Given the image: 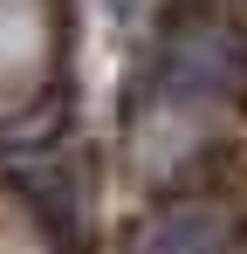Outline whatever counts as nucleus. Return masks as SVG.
I'll use <instances>...</instances> for the list:
<instances>
[{
  "label": "nucleus",
  "instance_id": "obj_2",
  "mask_svg": "<svg viewBox=\"0 0 247 254\" xmlns=\"http://www.w3.org/2000/svg\"><path fill=\"white\" fill-rule=\"evenodd\" d=\"M130 254H234V227L206 199H172L137 227Z\"/></svg>",
  "mask_w": 247,
  "mask_h": 254
},
{
  "label": "nucleus",
  "instance_id": "obj_3",
  "mask_svg": "<svg viewBox=\"0 0 247 254\" xmlns=\"http://www.w3.org/2000/svg\"><path fill=\"white\" fill-rule=\"evenodd\" d=\"M103 7H110V14H130V7H137V0H103Z\"/></svg>",
  "mask_w": 247,
  "mask_h": 254
},
{
  "label": "nucleus",
  "instance_id": "obj_1",
  "mask_svg": "<svg viewBox=\"0 0 247 254\" xmlns=\"http://www.w3.org/2000/svg\"><path fill=\"white\" fill-rule=\"evenodd\" d=\"M247 83V35L220 14H185L158 42V89L172 103H227Z\"/></svg>",
  "mask_w": 247,
  "mask_h": 254
}]
</instances>
